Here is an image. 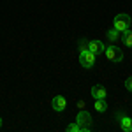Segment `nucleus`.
<instances>
[{
	"label": "nucleus",
	"instance_id": "f257e3e1",
	"mask_svg": "<svg viewBox=\"0 0 132 132\" xmlns=\"http://www.w3.org/2000/svg\"><path fill=\"white\" fill-rule=\"evenodd\" d=\"M130 16L129 14H125V12H122V14H116L114 16V20H113V28H116V30L122 34L123 30H127V28H130Z\"/></svg>",
	"mask_w": 132,
	"mask_h": 132
},
{
	"label": "nucleus",
	"instance_id": "f03ea898",
	"mask_svg": "<svg viewBox=\"0 0 132 132\" xmlns=\"http://www.w3.org/2000/svg\"><path fill=\"white\" fill-rule=\"evenodd\" d=\"M76 122L79 123V127H81V132H88L92 129V125H93V118H92V114L88 111H79L78 113V116H76Z\"/></svg>",
	"mask_w": 132,
	"mask_h": 132
},
{
	"label": "nucleus",
	"instance_id": "7ed1b4c3",
	"mask_svg": "<svg viewBox=\"0 0 132 132\" xmlns=\"http://www.w3.org/2000/svg\"><path fill=\"white\" fill-rule=\"evenodd\" d=\"M104 53H106V56H108V60H109V62L118 63V62L123 60V51L120 50V48H116L114 44L108 46V48H104Z\"/></svg>",
	"mask_w": 132,
	"mask_h": 132
},
{
	"label": "nucleus",
	"instance_id": "20e7f679",
	"mask_svg": "<svg viewBox=\"0 0 132 132\" xmlns=\"http://www.w3.org/2000/svg\"><path fill=\"white\" fill-rule=\"evenodd\" d=\"M95 58H97V55L90 53L88 50L79 51V63H81V67H85V69H92L95 65Z\"/></svg>",
	"mask_w": 132,
	"mask_h": 132
},
{
	"label": "nucleus",
	"instance_id": "39448f33",
	"mask_svg": "<svg viewBox=\"0 0 132 132\" xmlns=\"http://www.w3.org/2000/svg\"><path fill=\"white\" fill-rule=\"evenodd\" d=\"M51 108H53V111H56V113L65 111V108H67V101H65V97H63V95H56V97H53V101H51Z\"/></svg>",
	"mask_w": 132,
	"mask_h": 132
},
{
	"label": "nucleus",
	"instance_id": "423d86ee",
	"mask_svg": "<svg viewBox=\"0 0 132 132\" xmlns=\"http://www.w3.org/2000/svg\"><path fill=\"white\" fill-rule=\"evenodd\" d=\"M104 44H102V41H99V39H93V41H88V46H86V50L90 51V53H93V55H101V53H104Z\"/></svg>",
	"mask_w": 132,
	"mask_h": 132
},
{
	"label": "nucleus",
	"instance_id": "0eeeda50",
	"mask_svg": "<svg viewBox=\"0 0 132 132\" xmlns=\"http://www.w3.org/2000/svg\"><path fill=\"white\" fill-rule=\"evenodd\" d=\"M92 97L93 99H106V95H108V92H106V88L104 86H101V85H95V86H92Z\"/></svg>",
	"mask_w": 132,
	"mask_h": 132
},
{
	"label": "nucleus",
	"instance_id": "6e6552de",
	"mask_svg": "<svg viewBox=\"0 0 132 132\" xmlns=\"http://www.w3.org/2000/svg\"><path fill=\"white\" fill-rule=\"evenodd\" d=\"M118 122H120V129L122 130L132 132V118H129V116H120Z\"/></svg>",
	"mask_w": 132,
	"mask_h": 132
},
{
	"label": "nucleus",
	"instance_id": "1a4fd4ad",
	"mask_svg": "<svg viewBox=\"0 0 132 132\" xmlns=\"http://www.w3.org/2000/svg\"><path fill=\"white\" fill-rule=\"evenodd\" d=\"M120 39H122V42L127 46V48H132V30H130V28L123 30L122 35H120Z\"/></svg>",
	"mask_w": 132,
	"mask_h": 132
},
{
	"label": "nucleus",
	"instance_id": "9d476101",
	"mask_svg": "<svg viewBox=\"0 0 132 132\" xmlns=\"http://www.w3.org/2000/svg\"><path fill=\"white\" fill-rule=\"evenodd\" d=\"M95 109L99 113H104V111H108V102H106V99H95Z\"/></svg>",
	"mask_w": 132,
	"mask_h": 132
},
{
	"label": "nucleus",
	"instance_id": "9b49d317",
	"mask_svg": "<svg viewBox=\"0 0 132 132\" xmlns=\"http://www.w3.org/2000/svg\"><path fill=\"white\" fill-rule=\"evenodd\" d=\"M106 37H108L111 42H114V41H118V39H120V32L116 30V28H111V30H108Z\"/></svg>",
	"mask_w": 132,
	"mask_h": 132
},
{
	"label": "nucleus",
	"instance_id": "f8f14e48",
	"mask_svg": "<svg viewBox=\"0 0 132 132\" xmlns=\"http://www.w3.org/2000/svg\"><path fill=\"white\" fill-rule=\"evenodd\" d=\"M67 130L69 132H81V127H79L78 122H74V123H69L67 125Z\"/></svg>",
	"mask_w": 132,
	"mask_h": 132
},
{
	"label": "nucleus",
	"instance_id": "ddd939ff",
	"mask_svg": "<svg viewBox=\"0 0 132 132\" xmlns=\"http://www.w3.org/2000/svg\"><path fill=\"white\" fill-rule=\"evenodd\" d=\"M125 88L129 92H132V76H129V78L125 79Z\"/></svg>",
	"mask_w": 132,
	"mask_h": 132
},
{
	"label": "nucleus",
	"instance_id": "4468645a",
	"mask_svg": "<svg viewBox=\"0 0 132 132\" xmlns=\"http://www.w3.org/2000/svg\"><path fill=\"white\" fill-rule=\"evenodd\" d=\"M0 127H2V118H0Z\"/></svg>",
	"mask_w": 132,
	"mask_h": 132
}]
</instances>
